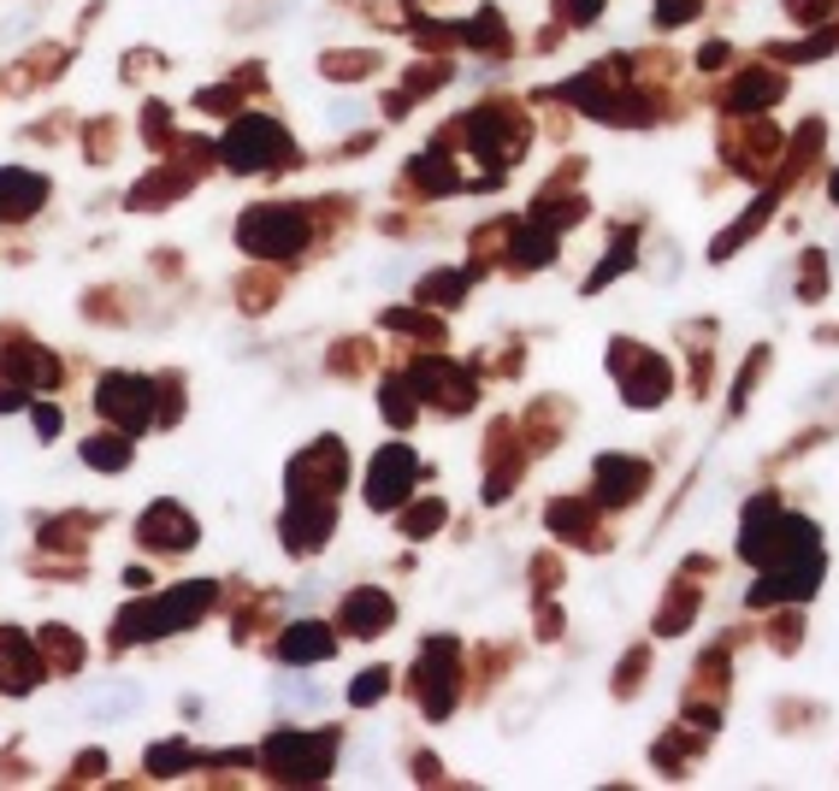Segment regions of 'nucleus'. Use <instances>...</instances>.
I'll use <instances>...</instances> for the list:
<instances>
[{
    "label": "nucleus",
    "instance_id": "1",
    "mask_svg": "<svg viewBox=\"0 0 839 791\" xmlns=\"http://www.w3.org/2000/svg\"><path fill=\"white\" fill-rule=\"evenodd\" d=\"M302 243V219L296 213H249L243 219V249L254 254H279V249H296Z\"/></svg>",
    "mask_w": 839,
    "mask_h": 791
},
{
    "label": "nucleus",
    "instance_id": "2",
    "mask_svg": "<svg viewBox=\"0 0 839 791\" xmlns=\"http://www.w3.org/2000/svg\"><path fill=\"white\" fill-rule=\"evenodd\" d=\"M408 478H415V455L402 450V443H390L379 455V467H373V508H390L408 496Z\"/></svg>",
    "mask_w": 839,
    "mask_h": 791
},
{
    "label": "nucleus",
    "instance_id": "3",
    "mask_svg": "<svg viewBox=\"0 0 839 791\" xmlns=\"http://www.w3.org/2000/svg\"><path fill=\"white\" fill-rule=\"evenodd\" d=\"M279 148H284V136H279V125H266V118H249V125L237 130V143H231L237 166H272Z\"/></svg>",
    "mask_w": 839,
    "mask_h": 791
},
{
    "label": "nucleus",
    "instance_id": "4",
    "mask_svg": "<svg viewBox=\"0 0 839 791\" xmlns=\"http://www.w3.org/2000/svg\"><path fill=\"white\" fill-rule=\"evenodd\" d=\"M597 491H604L609 503H632V496L644 491V461L604 455V461H597Z\"/></svg>",
    "mask_w": 839,
    "mask_h": 791
},
{
    "label": "nucleus",
    "instance_id": "5",
    "mask_svg": "<svg viewBox=\"0 0 839 791\" xmlns=\"http://www.w3.org/2000/svg\"><path fill=\"white\" fill-rule=\"evenodd\" d=\"M42 201V178H30V171H0V219H12V213H30Z\"/></svg>",
    "mask_w": 839,
    "mask_h": 791
},
{
    "label": "nucleus",
    "instance_id": "6",
    "mask_svg": "<svg viewBox=\"0 0 839 791\" xmlns=\"http://www.w3.org/2000/svg\"><path fill=\"white\" fill-rule=\"evenodd\" d=\"M385 621H390V597H379V591L349 597V632L355 639H373V626H385Z\"/></svg>",
    "mask_w": 839,
    "mask_h": 791
},
{
    "label": "nucleus",
    "instance_id": "7",
    "mask_svg": "<svg viewBox=\"0 0 839 791\" xmlns=\"http://www.w3.org/2000/svg\"><path fill=\"white\" fill-rule=\"evenodd\" d=\"M780 95V77H768V72H757V77H745L740 89L727 95V113H745V107H768V101Z\"/></svg>",
    "mask_w": 839,
    "mask_h": 791
},
{
    "label": "nucleus",
    "instance_id": "8",
    "mask_svg": "<svg viewBox=\"0 0 839 791\" xmlns=\"http://www.w3.org/2000/svg\"><path fill=\"white\" fill-rule=\"evenodd\" d=\"M296 632H302V639H284V656H290V662H296V656L314 662V656H325V650H332V639H319L325 626H296Z\"/></svg>",
    "mask_w": 839,
    "mask_h": 791
},
{
    "label": "nucleus",
    "instance_id": "9",
    "mask_svg": "<svg viewBox=\"0 0 839 791\" xmlns=\"http://www.w3.org/2000/svg\"><path fill=\"white\" fill-rule=\"evenodd\" d=\"M692 12H698V0H662V7H657V24H662V30H668V24H686Z\"/></svg>",
    "mask_w": 839,
    "mask_h": 791
},
{
    "label": "nucleus",
    "instance_id": "10",
    "mask_svg": "<svg viewBox=\"0 0 839 791\" xmlns=\"http://www.w3.org/2000/svg\"><path fill=\"white\" fill-rule=\"evenodd\" d=\"M385 685H390V674H385V667H373V674H361V685H355V703H373Z\"/></svg>",
    "mask_w": 839,
    "mask_h": 791
},
{
    "label": "nucleus",
    "instance_id": "11",
    "mask_svg": "<svg viewBox=\"0 0 839 791\" xmlns=\"http://www.w3.org/2000/svg\"><path fill=\"white\" fill-rule=\"evenodd\" d=\"M438 520H443V508H438V503H426L420 514H408V531H426V526H438Z\"/></svg>",
    "mask_w": 839,
    "mask_h": 791
},
{
    "label": "nucleus",
    "instance_id": "12",
    "mask_svg": "<svg viewBox=\"0 0 839 791\" xmlns=\"http://www.w3.org/2000/svg\"><path fill=\"white\" fill-rule=\"evenodd\" d=\"M597 7H604V0H568L574 24H591V19H597Z\"/></svg>",
    "mask_w": 839,
    "mask_h": 791
},
{
    "label": "nucleus",
    "instance_id": "13",
    "mask_svg": "<svg viewBox=\"0 0 839 791\" xmlns=\"http://www.w3.org/2000/svg\"><path fill=\"white\" fill-rule=\"evenodd\" d=\"M833 201H839V171H833Z\"/></svg>",
    "mask_w": 839,
    "mask_h": 791
}]
</instances>
